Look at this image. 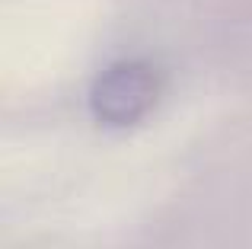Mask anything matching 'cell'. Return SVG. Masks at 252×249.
Wrapping results in <instances>:
<instances>
[{"instance_id":"cell-1","label":"cell","mask_w":252,"mask_h":249,"mask_svg":"<svg viewBox=\"0 0 252 249\" xmlns=\"http://www.w3.org/2000/svg\"><path fill=\"white\" fill-rule=\"evenodd\" d=\"M163 93V74L147 61H118L93 80L90 109L96 122L109 128L137 124L157 106Z\"/></svg>"}]
</instances>
